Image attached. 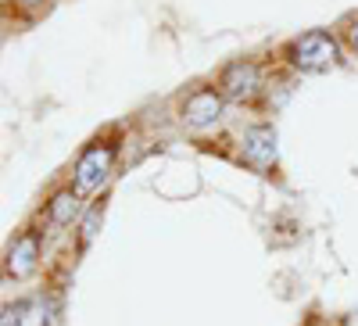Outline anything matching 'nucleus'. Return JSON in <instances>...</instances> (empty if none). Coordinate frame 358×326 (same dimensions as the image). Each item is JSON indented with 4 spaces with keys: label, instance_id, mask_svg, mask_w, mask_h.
<instances>
[{
    "label": "nucleus",
    "instance_id": "nucleus-1",
    "mask_svg": "<svg viewBox=\"0 0 358 326\" xmlns=\"http://www.w3.org/2000/svg\"><path fill=\"white\" fill-rule=\"evenodd\" d=\"M287 62L297 72H330L341 65V43L326 29H308L287 43Z\"/></svg>",
    "mask_w": 358,
    "mask_h": 326
},
{
    "label": "nucleus",
    "instance_id": "nucleus-2",
    "mask_svg": "<svg viewBox=\"0 0 358 326\" xmlns=\"http://www.w3.org/2000/svg\"><path fill=\"white\" fill-rule=\"evenodd\" d=\"M115 165V143L108 140H97L90 143L83 158L76 162V190L79 194H90V190H101V183L108 180V172Z\"/></svg>",
    "mask_w": 358,
    "mask_h": 326
},
{
    "label": "nucleus",
    "instance_id": "nucleus-3",
    "mask_svg": "<svg viewBox=\"0 0 358 326\" xmlns=\"http://www.w3.org/2000/svg\"><path fill=\"white\" fill-rule=\"evenodd\" d=\"M258 86H262V72L255 62H229L219 76V86L215 90L226 97V101H251L258 94Z\"/></svg>",
    "mask_w": 358,
    "mask_h": 326
},
{
    "label": "nucleus",
    "instance_id": "nucleus-4",
    "mask_svg": "<svg viewBox=\"0 0 358 326\" xmlns=\"http://www.w3.org/2000/svg\"><path fill=\"white\" fill-rule=\"evenodd\" d=\"M222 104L226 97L219 90H212V86H204V90H194L187 101H183V122L194 126V129H208L215 126L222 118Z\"/></svg>",
    "mask_w": 358,
    "mask_h": 326
},
{
    "label": "nucleus",
    "instance_id": "nucleus-5",
    "mask_svg": "<svg viewBox=\"0 0 358 326\" xmlns=\"http://www.w3.org/2000/svg\"><path fill=\"white\" fill-rule=\"evenodd\" d=\"M241 155L251 169L265 172L276 165V129L273 126H251L241 136Z\"/></svg>",
    "mask_w": 358,
    "mask_h": 326
},
{
    "label": "nucleus",
    "instance_id": "nucleus-6",
    "mask_svg": "<svg viewBox=\"0 0 358 326\" xmlns=\"http://www.w3.org/2000/svg\"><path fill=\"white\" fill-rule=\"evenodd\" d=\"M36 262H40V233L29 229V233L18 236V241L11 244V251H8V273L15 280H25V276L36 273Z\"/></svg>",
    "mask_w": 358,
    "mask_h": 326
},
{
    "label": "nucleus",
    "instance_id": "nucleus-7",
    "mask_svg": "<svg viewBox=\"0 0 358 326\" xmlns=\"http://www.w3.org/2000/svg\"><path fill=\"white\" fill-rule=\"evenodd\" d=\"M47 215H50L54 226H69V222L79 215V194H72V190H57V194L50 197V204H47Z\"/></svg>",
    "mask_w": 358,
    "mask_h": 326
},
{
    "label": "nucleus",
    "instance_id": "nucleus-8",
    "mask_svg": "<svg viewBox=\"0 0 358 326\" xmlns=\"http://www.w3.org/2000/svg\"><path fill=\"white\" fill-rule=\"evenodd\" d=\"M101 215H104V201H101V204H94V208L86 212L83 229H79V248H86L90 241H94V233H97V226H101Z\"/></svg>",
    "mask_w": 358,
    "mask_h": 326
},
{
    "label": "nucleus",
    "instance_id": "nucleus-9",
    "mask_svg": "<svg viewBox=\"0 0 358 326\" xmlns=\"http://www.w3.org/2000/svg\"><path fill=\"white\" fill-rule=\"evenodd\" d=\"M25 309H29L25 302H18V305H8V309H4V326H18V323H22V312H25Z\"/></svg>",
    "mask_w": 358,
    "mask_h": 326
},
{
    "label": "nucleus",
    "instance_id": "nucleus-10",
    "mask_svg": "<svg viewBox=\"0 0 358 326\" xmlns=\"http://www.w3.org/2000/svg\"><path fill=\"white\" fill-rule=\"evenodd\" d=\"M348 43H351V50L358 54V18L348 22Z\"/></svg>",
    "mask_w": 358,
    "mask_h": 326
},
{
    "label": "nucleus",
    "instance_id": "nucleus-11",
    "mask_svg": "<svg viewBox=\"0 0 358 326\" xmlns=\"http://www.w3.org/2000/svg\"><path fill=\"white\" fill-rule=\"evenodd\" d=\"M15 4H18V8H43L47 0H15Z\"/></svg>",
    "mask_w": 358,
    "mask_h": 326
},
{
    "label": "nucleus",
    "instance_id": "nucleus-12",
    "mask_svg": "<svg viewBox=\"0 0 358 326\" xmlns=\"http://www.w3.org/2000/svg\"><path fill=\"white\" fill-rule=\"evenodd\" d=\"M351 326H358V316H351Z\"/></svg>",
    "mask_w": 358,
    "mask_h": 326
}]
</instances>
